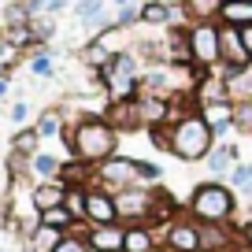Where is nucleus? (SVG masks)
Listing matches in <instances>:
<instances>
[{"instance_id":"obj_10","label":"nucleus","mask_w":252,"mask_h":252,"mask_svg":"<svg viewBox=\"0 0 252 252\" xmlns=\"http://www.w3.org/2000/svg\"><path fill=\"white\" fill-rule=\"evenodd\" d=\"M86 241L93 252H123V241H126V226L115 222V226H89L86 230Z\"/></svg>"},{"instance_id":"obj_23","label":"nucleus","mask_w":252,"mask_h":252,"mask_svg":"<svg viewBox=\"0 0 252 252\" xmlns=\"http://www.w3.org/2000/svg\"><path fill=\"white\" fill-rule=\"evenodd\" d=\"M52 252H93L89 249V241L82 234H74V230H67V234L60 237V241L52 245Z\"/></svg>"},{"instance_id":"obj_28","label":"nucleus","mask_w":252,"mask_h":252,"mask_svg":"<svg viewBox=\"0 0 252 252\" xmlns=\"http://www.w3.org/2000/svg\"><path fill=\"white\" fill-rule=\"evenodd\" d=\"M30 71L41 74V78H48V74H52V56H48V52H37V56L30 60Z\"/></svg>"},{"instance_id":"obj_37","label":"nucleus","mask_w":252,"mask_h":252,"mask_svg":"<svg viewBox=\"0 0 252 252\" xmlns=\"http://www.w3.org/2000/svg\"><path fill=\"white\" fill-rule=\"evenodd\" d=\"M152 252H159V249H152Z\"/></svg>"},{"instance_id":"obj_32","label":"nucleus","mask_w":252,"mask_h":252,"mask_svg":"<svg viewBox=\"0 0 252 252\" xmlns=\"http://www.w3.org/2000/svg\"><path fill=\"white\" fill-rule=\"evenodd\" d=\"M241 41H245V48H249V56H252V26H241Z\"/></svg>"},{"instance_id":"obj_18","label":"nucleus","mask_w":252,"mask_h":252,"mask_svg":"<svg viewBox=\"0 0 252 252\" xmlns=\"http://www.w3.org/2000/svg\"><path fill=\"white\" fill-rule=\"evenodd\" d=\"M219 23H226V26H252V0H226L222 4V11H219Z\"/></svg>"},{"instance_id":"obj_6","label":"nucleus","mask_w":252,"mask_h":252,"mask_svg":"<svg viewBox=\"0 0 252 252\" xmlns=\"http://www.w3.org/2000/svg\"><path fill=\"white\" fill-rule=\"evenodd\" d=\"M152 193L141 186H130L123 193H115V212H119V222L123 226H145L149 222V212H152Z\"/></svg>"},{"instance_id":"obj_17","label":"nucleus","mask_w":252,"mask_h":252,"mask_svg":"<svg viewBox=\"0 0 252 252\" xmlns=\"http://www.w3.org/2000/svg\"><path fill=\"white\" fill-rule=\"evenodd\" d=\"M226 0H182V8L193 23H219V11Z\"/></svg>"},{"instance_id":"obj_27","label":"nucleus","mask_w":252,"mask_h":252,"mask_svg":"<svg viewBox=\"0 0 252 252\" xmlns=\"http://www.w3.org/2000/svg\"><path fill=\"white\" fill-rule=\"evenodd\" d=\"M149 137H152V145H156L159 152H171V130H167V123L163 126H149Z\"/></svg>"},{"instance_id":"obj_15","label":"nucleus","mask_w":252,"mask_h":252,"mask_svg":"<svg viewBox=\"0 0 252 252\" xmlns=\"http://www.w3.org/2000/svg\"><path fill=\"white\" fill-rule=\"evenodd\" d=\"M108 123L115 126V130H134V126H141L145 119H141V104H137V96H134V100H115V104H111Z\"/></svg>"},{"instance_id":"obj_35","label":"nucleus","mask_w":252,"mask_h":252,"mask_svg":"<svg viewBox=\"0 0 252 252\" xmlns=\"http://www.w3.org/2000/svg\"><path fill=\"white\" fill-rule=\"evenodd\" d=\"M111 4H119V8H126V4H130V0H111Z\"/></svg>"},{"instance_id":"obj_4","label":"nucleus","mask_w":252,"mask_h":252,"mask_svg":"<svg viewBox=\"0 0 252 252\" xmlns=\"http://www.w3.org/2000/svg\"><path fill=\"white\" fill-rule=\"evenodd\" d=\"M189 48H193V67L212 71L222 63V45H219V23H193L189 26Z\"/></svg>"},{"instance_id":"obj_5","label":"nucleus","mask_w":252,"mask_h":252,"mask_svg":"<svg viewBox=\"0 0 252 252\" xmlns=\"http://www.w3.org/2000/svg\"><path fill=\"white\" fill-rule=\"evenodd\" d=\"M93 182L115 197V193H123V189L137 186V159H126V156L104 159L100 167H93Z\"/></svg>"},{"instance_id":"obj_13","label":"nucleus","mask_w":252,"mask_h":252,"mask_svg":"<svg viewBox=\"0 0 252 252\" xmlns=\"http://www.w3.org/2000/svg\"><path fill=\"white\" fill-rule=\"evenodd\" d=\"M234 104L230 100H219V104H200V115H204V123L215 130V137H222V134H230V130H237L234 126Z\"/></svg>"},{"instance_id":"obj_7","label":"nucleus","mask_w":252,"mask_h":252,"mask_svg":"<svg viewBox=\"0 0 252 252\" xmlns=\"http://www.w3.org/2000/svg\"><path fill=\"white\" fill-rule=\"evenodd\" d=\"M159 245H163V252H200V222L193 215L174 219L163 230V241Z\"/></svg>"},{"instance_id":"obj_31","label":"nucleus","mask_w":252,"mask_h":252,"mask_svg":"<svg viewBox=\"0 0 252 252\" xmlns=\"http://www.w3.org/2000/svg\"><path fill=\"white\" fill-rule=\"evenodd\" d=\"M241 241H245V249L252 252V219H249V222L241 226Z\"/></svg>"},{"instance_id":"obj_3","label":"nucleus","mask_w":252,"mask_h":252,"mask_svg":"<svg viewBox=\"0 0 252 252\" xmlns=\"http://www.w3.org/2000/svg\"><path fill=\"white\" fill-rule=\"evenodd\" d=\"M234 212H237L234 189H230L226 182H219V178L197 186L193 197H189V215H193L197 222H230Z\"/></svg>"},{"instance_id":"obj_21","label":"nucleus","mask_w":252,"mask_h":252,"mask_svg":"<svg viewBox=\"0 0 252 252\" xmlns=\"http://www.w3.org/2000/svg\"><path fill=\"white\" fill-rule=\"evenodd\" d=\"M141 23L167 26V23H174V8H171V4H163V0H145V4H141Z\"/></svg>"},{"instance_id":"obj_36","label":"nucleus","mask_w":252,"mask_h":252,"mask_svg":"<svg viewBox=\"0 0 252 252\" xmlns=\"http://www.w3.org/2000/svg\"><path fill=\"white\" fill-rule=\"evenodd\" d=\"M0 252H11V249H0Z\"/></svg>"},{"instance_id":"obj_24","label":"nucleus","mask_w":252,"mask_h":252,"mask_svg":"<svg viewBox=\"0 0 252 252\" xmlns=\"http://www.w3.org/2000/svg\"><path fill=\"white\" fill-rule=\"evenodd\" d=\"M104 4H108V0H78L74 15H78L82 23H96V19L104 15Z\"/></svg>"},{"instance_id":"obj_26","label":"nucleus","mask_w":252,"mask_h":252,"mask_svg":"<svg viewBox=\"0 0 252 252\" xmlns=\"http://www.w3.org/2000/svg\"><path fill=\"white\" fill-rule=\"evenodd\" d=\"M37 141H41L37 130H23V134L15 137V152H23V156L26 152H37Z\"/></svg>"},{"instance_id":"obj_2","label":"nucleus","mask_w":252,"mask_h":252,"mask_svg":"<svg viewBox=\"0 0 252 252\" xmlns=\"http://www.w3.org/2000/svg\"><path fill=\"white\" fill-rule=\"evenodd\" d=\"M215 149V130L204 123L200 111L178 119L171 126V156L186 159V163H197V159H208V152Z\"/></svg>"},{"instance_id":"obj_11","label":"nucleus","mask_w":252,"mask_h":252,"mask_svg":"<svg viewBox=\"0 0 252 252\" xmlns=\"http://www.w3.org/2000/svg\"><path fill=\"white\" fill-rule=\"evenodd\" d=\"M234 226L230 222H200V252H230Z\"/></svg>"},{"instance_id":"obj_8","label":"nucleus","mask_w":252,"mask_h":252,"mask_svg":"<svg viewBox=\"0 0 252 252\" xmlns=\"http://www.w3.org/2000/svg\"><path fill=\"white\" fill-rule=\"evenodd\" d=\"M86 222L89 226H115L119 212H115V197L100 186H86Z\"/></svg>"},{"instance_id":"obj_12","label":"nucleus","mask_w":252,"mask_h":252,"mask_svg":"<svg viewBox=\"0 0 252 252\" xmlns=\"http://www.w3.org/2000/svg\"><path fill=\"white\" fill-rule=\"evenodd\" d=\"M67 189H71V186H67L63 178H56V182H41V186L30 193V204L37 208V215H41V212H48V208H60L63 200H67Z\"/></svg>"},{"instance_id":"obj_20","label":"nucleus","mask_w":252,"mask_h":252,"mask_svg":"<svg viewBox=\"0 0 252 252\" xmlns=\"http://www.w3.org/2000/svg\"><path fill=\"white\" fill-rule=\"evenodd\" d=\"M37 226H48V230H60V234H67V230H74L78 222H74V215L67 212V208H48V212L37 215Z\"/></svg>"},{"instance_id":"obj_9","label":"nucleus","mask_w":252,"mask_h":252,"mask_svg":"<svg viewBox=\"0 0 252 252\" xmlns=\"http://www.w3.org/2000/svg\"><path fill=\"white\" fill-rule=\"evenodd\" d=\"M219 45H222V63H219L222 71H241V67H249V63H252V56H249V48H245L237 26L219 23Z\"/></svg>"},{"instance_id":"obj_33","label":"nucleus","mask_w":252,"mask_h":252,"mask_svg":"<svg viewBox=\"0 0 252 252\" xmlns=\"http://www.w3.org/2000/svg\"><path fill=\"white\" fill-rule=\"evenodd\" d=\"M67 8V0H45V11H63Z\"/></svg>"},{"instance_id":"obj_14","label":"nucleus","mask_w":252,"mask_h":252,"mask_svg":"<svg viewBox=\"0 0 252 252\" xmlns=\"http://www.w3.org/2000/svg\"><path fill=\"white\" fill-rule=\"evenodd\" d=\"M222 82H226L230 104H252V63L241 71H222Z\"/></svg>"},{"instance_id":"obj_1","label":"nucleus","mask_w":252,"mask_h":252,"mask_svg":"<svg viewBox=\"0 0 252 252\" xmlns=\"http://www.w3.org/2000/svg\"><path fill=\"white\" fill-rule=\"evenodd\" d=\"M67 145H71L74 159H82V163H104L119 149V130L108 119L89 115V119H78V126L67 134Z\"/></svg>"},{"instance_id":"obj_29","label":"nucleus","mask_w":252,"mask_h":252,"mask_svg":"<svg viewBox=\"0 0 252 252\" xmlns=\"http://www.w3.org/2000/svg\"><path fill=\"white\" fill-rule=\"evenodd\" d=\"M159 167L156 163H141V159H137V186H141V182H159Z\"/></svg>"},{"instance_id":"obj_30","label":"nucleus","mask_w":252,"mask_h":252,"mask_svg":"<svg viewBox=\"0 0 252 252\" xmlns=\"http://www.w3.org/2000/svg\"><path fill=\"white\" fill-rule=\"evenodd\" d=\"M26 115H30V104H15L11 108V123H26Z\"/></svg>"},{"instance_id":"obj_34","label":"nucleus","mask_w":252,"mask_h":252,"mask_svg":"<svg viewBox=\"0 0 252 252\" xmlns=\"http://www.w3.org/2000/svg\"><path fill=\"white\" fill-rule=\"evenodd\" d=\"M4 93H8V82H4V78H0V96H4Z\"/></svg>"},{"instance_id":"obj_19","label":"nucleus","mask_w":252,"mask_h":252,"mask_svg":"<svg viewBox=\"0 0 252 252\" xmlns=\"http://www.w3.org/2000/svg\"><path fill=\"white\" fill-rule=\"evenodd\" d=\"M156 234L149 226H126V241H123V252H152L156 249Z\"/></svg>"},{"instance_id":"obj_16","label":"nucleus","mask_w":252,"mask_h":252,"mask_svg":"<svg viewBox=\"0 0 252 252\" xmlns=\"http://www.w3.org/2000/svg\"><path fill=\"white\" fill-rule=\"evenodd\" d=\"M204 167L215 174V178H219V174H226V171H234V167H237V145H234V141H222V145H215V149L208 152Z\"/></svg>"},{"instance_id":"obj_22","label":"nucleus","mask_w":252,"mask_h":252,"mask_svg":"<svg viewBox=\"0 0 252 252\" xmlns=\"http://www.w3.org/2000/svg\"><path fill=\"white\" fill-rule=\"evenodd\" d=\"M30 167H33V174H37L41 182H56V178H60V171H63V163L56 156H48V152H33Z\"/></svg>"},{"instance_id":"obj_25","label":"nucleus","mask_w":252,"mask_h":252,"mask_svg":"<svg viewBox=\"0 0 252 252\" xmlns=\"http://www.w3.org/2000/svg\"><path fill=\"white\" fill-rule=\"evenodd\" d=\"M63 130V119H60V111H45V115L37 119V134L41 137H56Z\"/></svg>"}]
</instances>
